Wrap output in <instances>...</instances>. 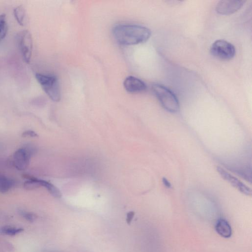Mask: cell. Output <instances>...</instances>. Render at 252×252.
<instances>
[{
    "instance_id": "obj_17",
    "label": "cell",
    "mask_w": 252,
    "mask_h": 252,
    "mask_svg": "<svg viewBox=\"0 0 252 252\" xmlns=\"http://www.w3.org/2000/svg\"><path fill=\"white\" fill-rule=\"evenodd\" d=\"M22 137H25V138H26V137L35 138V137H38V135H37V133H36V132H34V131L29 130V131H25V132H23V133H22Z\"/></svg>"
},
{
    "instance_id": "obj_1",
    "label": "cell",
    "mask_w": 252,
    "mask_h": 252,
    "mask_svg": "<svg viewBox=\"0 0 252 252\" xmlns=\"http://www.w3.org/2000/svg\"><path fill=\"white\" fill-rule=\"evenodd\" d=\"M112 34L118 43L125 46L146 42L151 36L148 28L134 24H119L113 27Z\"/></svg>"
},
{
    "instance_id": "obj_3",
    "label": "cell",
    "mask_w": 252,
    "mask_h": 252,
    "mask_svg": "<svg viewBox=\"0 0 252 252\" xmlns=\"http://www.w3.org/2000/svg\"><path fill=\"white\" fill-rule=\"evenodd\" d=\"M36 80L50 99L58 102L61 99V91L57 76L52 75L36 73Z\"/></svg>"
},
{
    "instance_id": "obj_5",
    "label": "cell",
    "mask_w": 252,
    "mask_h": 252,
    "mask_svg": "<svg viewBox=\"0 0 252 252\" xmlns=\"http://www.w3.org/2000/svg\"><path fill=\"white\" fill-rule=\"evenodd\" d=\"M217 171L222 178L231 184L234 188L238 190L240 192L246 196L252 195L251 188L234 175L230 174L228 171L220 167H217Z\"/></svg>"
},
{
    "instance_id": "obj_19",
    "label": "cell",
    "mask_w": 252,
    "mask_h": 252,
    "mask_svg": "<svg viewBox=\"0 0 252 252\" xmlns=\"http://www.w3.org/2000/svg\"><path fill=\"white\" fill-rule=\"evenodd\" d=\"M162 182H163L164 185L167 188H170L172 187V185H171V183L169 182V181L166 178L163 177L162 178Z\"/></svg>"
},
{
    "instance_id": "obj_2",
    "label": "cell",
    "mask_w": 252,
    "mask_h": 252,
    "mask_svg": "<svg viewBox=\"0 0 252 252\" xmlns=\"http://www.w3.org/2000/svg\"><path fill=\"white\" fill-rule=\"evenodd\" d=\"M152 91L165 109L171 113L178 112L180 108L177 98L170 89L159 84H153Z\"/></svg>"
},
{
    "instance_id": "obj_10",
    "label": "cell",
    "mask_w": 252,
    "mask_h": 252,
    "mask_svg": "<svg viewBox=\"0 0 252 252\" xmlns=\"http://www.w3.org/2000/svg\"><path fill=\"white\" fill-rule=\"evenodd\" d=\"M215 230L220 235L224 238H229L232 235L231 226L227 220L223 219L218 220L215 225Z\"/></svg>"
},
{
    "instance_id": "obj_14",
    "label": "cell",
    "mask_w": 252,
    "mask_h": 252,
    "mask_svg": "<svg viewBox=\"0 0 252 252\" xmlns=\"http://www.w3.org/2000/svg\"><path fill=\"white\" fill-rule=\"evenodd\" d=\"M8 31L6 15L4 13L0 15V41L5 39Z\"/></svg>"
},
{
    "instance_id": "obj_13",
    "label": "cell",
    "mask_w": 252,
    "mask_h": 252,
    "mask_svg": "<svg viewBox=\"0 0 252 252\" xmlns=\"http://www.w3.org/2000/svg\"><path fill=\"white\" fill-rule=\"evenodd\" d=\"M14 184L13 180L0 174V192L2 193L7 192L13 187Z\"/></svg>"
},
{
    "instance_id": "obj_16",
    "label": "cell",
    "mask_w": 252,
    "mask_h": 252,
    "mask_svg": "<svg viewBox=\"0 0 252 252\" xmlns=\"http://www.w3.org/2000/svg\"><path fill=\"white\" fill-rule=\"evenodd\" d=\"M20 213L24 218H25L27 220H29V221L32 222V221H33V220H35L36 216L33 214L23 211H21Z\"/></svg>"
},
{
    "instance_id": "obj_12",
    "label": "cell",
    "mask_w": 252,
    "mask_h": 252,
    "mask_svg": "<svg viewBox=\"0 0 252 252\" xmlns=\"http://www.w3.org/2000/svg\"><path fill=\"white\" fill-rule=\"evenodd\" d=\"M13 13L18 23L21 26H24L26 12L23 7L22 5L17 6L13 9Z\"/></svg>"
},
{
    "instance_id": "obj_11",
    "label": "cell",
    "mask_w": 252,
    "mask_h": 252,
    "mask_svg": "<svg viewBox=\"0 0 252 252\" xmlns=\"http://www.w3.org/2000/svg\"><path fill=\"white\" fill-rule=\"evenodd\" d=\"M35 180L39 187L42 186L46 188L52 196L56 198H60L62 196L61 192L59 190V189L56 188L52 184L50 183L45 180H41L36 178H35Z\"/></svg>"
},
{
    "instance_id": "obj_6",
    "label": "cell",
    "mask_w": 252,
    "mask_h": 252,
    "mask_svg": "<svg viewBox=\"0 0 252 252\" xmlns=\"http://www.w3.org/2000/svg\"><path fill=\"white\" fill-rule=\"evenodd\" d=\"M19 45L23 59L27 64L30 62L33 50V40L31 34L28 30H24L19 36Z\"/></svg>"
},
{
    "instance_id": "obj_9",
    "label": "cell",
    "mask_w": 252,
    "mask_h": 252,
    "mask_svg": "<svg viewBox=\"0 0 252 252\" xmlns=\"http://www.w3.org/2000/svg\"><path fill=\"white\" fill-rule=\"evenodd\" d=\"M124 86L126 91L131 93L140 92L144 91L147 88L143 81L133 76H128L125 79Z\"/></svg>"
},
{
    "instance_id": "obj_7",
    "label": "cell",
    "mask_w": 252,
    "mask_h": 252,
    "mask_svg": "<svg viewBox=\"0 0 252 252\" xmlns=\"http://www.w3.org/2000/svg\"><path fill=\"white\" fill-rule=\"evenodd\" d=\"M33 150L29 147L19 149L13 155V164L19 171H24L29 165Z\"/></svg>"
},
{
    "instance_id": "obj_18",
    "label": "cell",
    "mask_w": 252,
    "mask_h": 252,
    "mask_svg": "<svg viewBox=\"0 0 252 252\" xmlns=\"http://www.w3.org/2000/svg\"><path fill=\"white\" fill-rule=\"evenodd\" d=\"M134 216V212L133 211H131L129 212L127 214V219H126V220H127V223L128 224H131V222H132V220L133 219V217Z\"/></svg>"
},
{
    "instance_id": "obj_15",
    "label": "cell",
    "mask_w": 252,
    "mask_h": 252,
    "mask_svg": "<svg viewBox=\"0 0 252 252\" xmlns=\"http://www.w3.org/2000/svg\"><path fill=\"white\" fill-rule=\"evenodd\" d=\"M23 231L22 228H17L10 226H6L2 227L0 230V232L4 235L13 236L17 235Z\"/></svg>"
},
{
    "instance_id": "obj_8",
    "label": "cell",
    "mask_w": 252,
    "mask_h": 252,
    "mask_svg": "<svg viewBox=\"0 0 252 252\" xmlns=\"http://www.w3.org/2000/svg\"><path fill=\"white\" fill-rule=\"evenodd\" d=\"M245 2L244 1H222L218 3L215 9L220 15H230L239 11Z\"/></svg>"
},
{
    "instance_id": "obj_4",
    "label": "cell",
    "mask_w": 252,
    "mask_h": 252,
    "mask_svg": "<svg viewBox=\"0 0 252 252\" xmlns=\"http://www.w3.org/2000/svg\"><path fill=\"white\" fill-rule=\"evenodd\" d=\"M212 55L219 59L228 61L235 55V46L227 41L220 40L215 41L210 48Z\"/></svg>"
}]
</instances>
